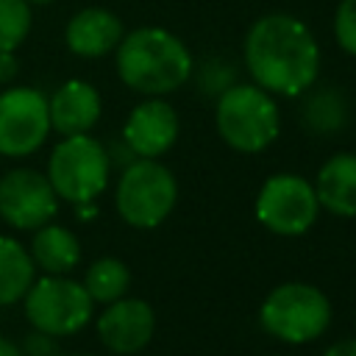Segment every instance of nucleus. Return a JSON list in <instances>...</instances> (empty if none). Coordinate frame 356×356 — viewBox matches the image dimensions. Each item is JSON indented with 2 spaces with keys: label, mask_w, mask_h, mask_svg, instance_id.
Listing matches in <instances>:
<instances>
[{
  "label": "nucleus",
  "mask_w": 356,
  "mask_h": 356,
  "mask_svg": "<svg viewBox=\"0 0 356 356\" xmlns=\"http://www.w3.org/2000/svg\"><path fill=\"white\" fill-rule=\"evenodd\" d=\"M245 64L270 95H303L320 75V44L306 22L275 11L259 17L245 36Z\"/></svg>",
  "instance_id": "nucleus-1"
},
{
  "label": "nucleus",
  "mask_w": 356,
  "mask_h": 356,
  "mask_svg": "<svg viewBox=\"0 0 356 356\" xmlns=\"http://www.w3.org/2000/svg\"><path fill=\"white\" fill-rule=\"evenodd\" d=\"M192 56L186 44L164 28H136L117 44V75L139 95H167L189 81Z\"/></svg>",
  "instance_id": "nucleus-2"
},
{
  "label": "nucleus",
  "mask_w": 356,
  "mask_h": 356,
  "mask_svg": "<svg viewBox=\"0 0 356 356\" xmlns=\"http://www.w3.org/2000/svg\"><path fill=\"white\" fill-rule=\"evenodd\" d=\"M214 120L222 142L239 153H259L270 147L281 131L275 100L256 83H231L222 89Z\"/></svg>",
  "instance_id": "nucleus-3"
},
{
  "label": "nucleus",
  "mask_w": 356,
  "mask_h": 356,
  "mask_svg": "<svg viewBox=\"0 0 356 356\" xmlns=\"http://www.w3.org/2000/svg\"><path fill=\"white\" fill-rule=\"evenodd\" d=\"M261 328L289 345H303L317 339L331 323V303L323 289L300 281L275 286L259 312Z\"/></svg>",
  "instance_id": "nucleus-4"
},
{
  "label": "nucleus",
  "mask_w": 356,
  "mask_h": 356,
  "mask_svg": "<svg viewBox=\"0 0 356 356\" xmlns=\"http://www.w3.org/2000/svg\"><path fill=\"white\" fill-rule=\"evenodd\" d=\"M108 153L89 134L64 136L47 159V181L70 203H92L108 184Z\"/></svg>",
  "instance_id": "nucleus-5"
},
{
  "label": "nucleus",
  "mask_w": 356,
  "mask_h": 356,
  "mask_svg": "<svg viewBox=\"0 0 356 356\" xmlns=\"http://www.w3.org/2000/svg\"><path fill=\"white\" fill-rule=\"evenodd\" d=\"M178 200L175 175L156 159L131 161L117 184V211L134 228H156Z\"/></svg>",
  "instance_id": "nucleus-6"
},
{
  "label": "nucleus",
  "mask_w": 356,
  "mask_h": 356,
  "mask_svg": "<svg viewBox=\"0 0 356 356\" xmlns=\"http://www.w3.org/2000/svg\"><path fill=\"white\" fill-rule=\"evenodd\" d=\"M22 300L28 323L53 337H70L83 328L95 306L86 286L67 275H44L33 281Z\"/></svg>",
  "instance_id": "nucleus-7"
},
{
  "label": "nucleus",
  "mask_w": 356,
  "mask_h": 356,
  "mask_svg": "<svg viewBox=\"0 0 356 356\" xmlns=\"http://www.w3.org/2000/svg\"><path fill=\"white\" fill-rule=\"evenodd\" d=\"M320 203L314 186L292 172L270 175L256 195L259 222L278 236H300L317 220Z\"/></svg>",
  "instance_id": "nucleus-8"
},
{
  "label": "nucleus",
  "mask_w": 356,
  "mask_h": 356,
  "mask_svg": "<svg viewBox=\"0 0 356 356\" xmlns=\"http://www.w3.org/2000/svg\"><path fill=\"white\" fill-rule=\"evenodd\" d=\"M50 134L47 97L33 86H11L0 92V153L11 159L31 156Z\"/></svg>",
  "instance_id": "nucleus-9"
},
{
  "label": "nucleus",
  "mask_w": 356,
  "mask_h": 356,
  "mask_svg": "<svg viewBox=\"0 0 356 356\" xmlns=\"http://www.w3.org/2000/svg\"><path fill=\"white\" fill-rule=\"evenodd\" d=\"M56 197L58 195L47 175L36 170L17 167L0 178V217L14 228L33 231L50 222L58 211Z\"/></svg>",
  "instance_id": "nucleus-10"
},
{
  "label": "nucleus",
  "mask_w": 356,
  "mask_h": 356,
  "mask_svg": "<svg viewBox=\"0 0 356 356\" xmlns=\"http://www.w3.org/2000/svg\"><path fill=\"white\" fill-rule=\"evenodd\" d=\"M153 328H156L153 309L139 298H120L114 303H106V312L97 320L100 342L120 356L139 353L153 339Z\"/></svg>",
  "instance_id": "nucleus-11"
},
{
  "label": "nucleus",
  "mask_w": 356,
  "mask_h": 356,
  "mask_svg": "<svg viewBox=\"0 0 356 356\" xmlns=\"http://www.w3.org/2000/svg\"><path fill=\"white\" fill-rule=\"evenodd\" d=\"M122 139L128 150L139 159H156L167 153L178 139L175 108L167 100H156V97L139 103L122 125Z\"/></svg>",
  "instance_id": "nucleus-12"
},
{
  "label": "nucleus",
  "mask_w": 356,
  "mask_h": 356,
  "mask_svg": "<svg viewBox=\"0 0 356 356\" xmlns=\"http://www.w3.org/2000/svg\"><path fill=\"white\" fill-rule=\"evenodd\" d=\"M122 36H125L122 19L114 11L97 8V6L78 11L67 22V31H64L70 53H75L81 58H100V56L117 50Z\"/></svg>",
  "instance_id": "nucleus-13"
},
{
  "label": "nucleus",
  "mask_w": 356,
  "mask_h": 356,
  "mask_svg": "<svg viewBox=\"0 0 356 356\" xmlns=\"http://www.w3.org/2000/svg\"><path fill=\"white\" fill-rule=\"evenodd\" d=\"M50 106V128H56L61 136L72 134H89L95 122L100 120V95L86 81H67L56 89L53 97H47Z\"/></svg>",
  "instance_id": "nucleus-14"
},
{
  "label": "nucleus",
  "mask_w": 356,
  "mask_h": 356,
  "mask_svg": "<svg viewBox=\"0 0 356 356\" xmlns=\"http://www.w3.org/2000/svg\"><path fill=\"white\" fill-rule=\"evenodd\" d=\"M314 195L323 209L337 217L356 214V153H334L314 181Z\"/></svg>",
  "instance_id": "nucleus-15"
},
{
  "label": "nucleus",
  "mask_w": 356,
  "mask_h": 356,
  "mask_svg": "<svg viewBox=\"0 0 356 356\" xmlns=\"http://www.w3.org/2000/svg\"><path fill=\"white\" fill-rule=\"evenodd\" d=\"M31 256H33V264L47 275H67L81 259V245L70 228L44 222L33 234Z\"/></svg>",
  "instance_id": "nucleus-16"
},
{
  "label": "nucleus",
  "mask_w": 356,
  "mask_h": 356,
  "mask_svg": "<svg viewBox=\"0 0 356 356\" xmlns=\"http://www.w3.org/2000/svg\"><path fill=\"white\" fill-rule=\"evenodd\" d=\"M33 256L11 236H0V306L17 303L33 284Z\"/></svg>",
  "instance_id": "nucleus-17"
},
{
  "label": "nucleus",
  "mask_w": 356,
  "mask_h": 356,
  "mask_svg": "<svg viewBox=\"0 0 356 356\" xmlns=\"http://www.w3.org/2000/svg\"><path fill=\"white\" fill-rule=\"evenodd\" d=\"M128 284H131V273H128L125 261H120L114 256H103V259L92 261V267L86 270V278H83V286L95 303H114V300L125 298Z\"/></svg>",
  "instance_id": "nucleus-18"
},
{
  "label": "nucleus",
  "mask_w": 356,
  "mask_h": 356,
  "mask_svg": "<svg viewBox=\"0 0 356 356\" xmlns=\"http://www.w3.org/2000/svg\"><path fill=\"white\" fill-rule=\"evenodd\" d=\"M303 120L314 134H334L345 125L348 108L345 97L337 89H320L314 92L303 106Z\"/></svg>",
  "instance_id": "nucleus-19"
},
{
  "label": "nucleus",
  "mask_w": 356,
  "mask_h": 356,
  "mask_svg": "<svg viewBox=\"0 0 356 356\" xmlns=\"http://www.w3.org/2000/svg\"><path fill=\"white\" fill-rule=\"evenodd\" d=\"M33 14L28 0H0V53L17 50L28 31H31Z\"/></svg>",
  "instance_id": "nucleus-20"
},
{
  "label": "nucleus",
  "mask_w": 356,
  "mask_h": 356,
  "mask_svg": "<svg viewBox=\"0 0 356 356\" xmlns=\"http://www.w3.org/2000/svg\"><path fill=\"white\" fill-rule=\"evenodd\" d=\"M334 36L337 44L356 58V0H339L334 14Z\"/></svg>",
  "instance_id": "nucleus-21"
},
{
  "label": "nucleus",
  "mask_w": 356,
  "mask_h": 356,
  "mask_svg": "<svg viewBox=\"0 0 356 356\" xmlns=\"http://www.w3.org/2000/svg\"><path fill=\"white\" fill-rule=\"evenodd\" d=\"M58 337H53V334H44V331H31L28 337H25V342H22V356H58V342H56Z\"/></svg>",
  "instance_id": "nucleus-22"
},
{
  "label": "nucleus",
  "mask_w": 356,
  "mask_h": 356,
  "mask_svg": "<svg viewBox=\"0 0 356 356\" xmlns=\"http://www.w3.org/2000/svg\"><path fill=\"white\" fill-rule=\"evenodd\" d=\"M17 70H19V64L14 58V50H3L0 53V83H8L17 75Z\"/></svg>",
  "instance_id": "nucleus-23"
},
{
  "label": "nucleus",
  "mask_w": 356,
  "mask_h": 356,
  "mask_svg": "<svg viewBox=\"0 0 356 356\" xmlns=\"http://www.w3.org/2000/svg\"><path fill=\"white\" fill-rule=\"evenodd\" d=\"M325 356H356V339H339V342H334L325 350Z\"/></svg>",
  "instance_id": "nucleus-24"
},
{
  "label": "nucleus",
  "mask_w": 356,
  "mask_h": 356,
  "mask_svg": "<svg viewBox=\"0 0 356 356\" xmlns=\"http://www.w3.org/2000/svg\"><path fill=\"white\" fill-rule=\"evenodd\" d=\"M0 356H22V350L11 342V339H6V337H0Z\"/></svg>",
  "instance_id": "nucleus-25"
},
{
  "label": "nucleus",
  "mask_w": 356,
  "mask_h": 356,
  "mask_svg": "<svg viewBox=\"0 0 356 356\" xmlns=\"http://www.w3.org/2000/svg\"><path fill=\"white\" fill-rule=\"evenodd\" d=\"M28 3H33V6H44V3H50V0H28Z\"/></svg>",
  "instance_id": "nucleus-26"
},
{
  "label": "nucleus",
  "mask_w": 356,
  "mask_h": 356,
  "mask_svg": "<svg viewBox=\"0 0 356 356\" xmlns=\"http://www.w3.org/2000/svg\"><path fill=\"white\" fill-rule=\"evenodd\" d=\"M75 356H89V353H75Z\"/></svg>",
  "instance_id": "nucleus-27"
}]
</instances>
